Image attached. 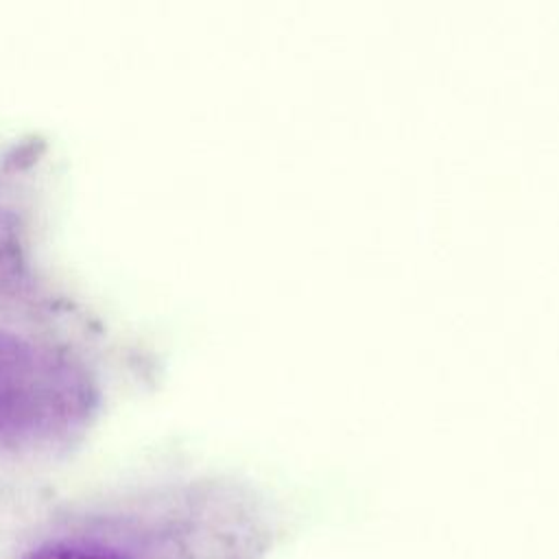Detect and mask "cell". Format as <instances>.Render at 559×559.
I'll return each mask as SVG.
<instances>
[{
  "instance_id": "7a4b0ae2",
  "label": "cell",
  "mask_w": 559,
  "mask_h": 559,
  "mask_svg": "<svg viewBox=\"0 0 559 559\" xmlns=\"http://www.w3.org/2000/svg\"><path fill=\"white\" fill-rule=\"evenodd\" d=\"M22 559H129L116 550L85 546V544H70V542H55L39 546L24 555Z\"/></svg>"
},
{
  "instance_id": "6da1fadb",
  "label": "cell",
  "mask_w": 559,
  "mask_h": 559,
  "mask_svg": "<svg viewBox=\"0 0 559 559\" xmlns=\"http://www.w3.org/2000/svg\"><path fill=\"white\" fill-rule=\"evenodd\" d=\"M98 389L74 356L0 330V443L35 445L81 430Z\"/></svg>"
}]
</instances>
